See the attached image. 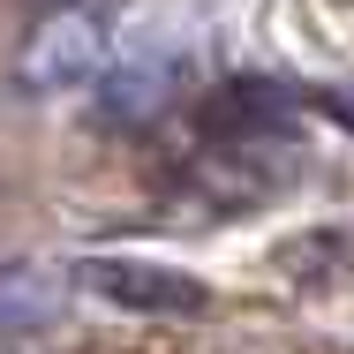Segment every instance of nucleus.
Masks as SVG:
<instances>
[{
  "instance_id": "nucleus-1",
  "label": "nucleus",
  "mask_w": 354,
  "mask_h": 354,
  "mask_svg": "<svg viewBox=\"0 0 354 354\" xmlns=\"http://www.w3.org/2000/svg\"><path fill=\"white\" fill-rule=\"evenodd\" d=\"M106 68V23L98 8H53L38 15V30L15 53V83L23 91H75Z\"/></svg>"
},
{
  "instance_id": "nucleus-2",
  "label": "nucleus",
  "mask_w": 354,
  "mask_h": 354,
  "mask_svg": "<svg viewBox=\"0 0 354 354\" xmlns=\"http://www.w3.org/2000/svg\"><path fill=\"white\" fill-rule=\"evenodd\" d=\"M83 294H98L106 309H136V317H196L204 279L174 272V264H143V257H83L68 272Z\"/></svg>"
},
{
  "instance_id": "nucleus-3",
  "label": "nucleus",
  "mask_w": 354,
  "mask_h": 354,
  "mask_svg": "<svg viewBox=\"0 0 354 354\" xmlns=\"http://www.w3.org/2000/svg\"><path fill=\"white\" fill-rule=\"evenodd\" d=\"M174 91H181V68L174 61H121V68H106L98 113L121 121V129H136V121H158L174 106Z\"/></svg>"
},
{
  "instance_id": "nucleus-4",
  "label": "nucleus",
  "mask_w": 354,
  "mask_h": 354,
  "mask_svg": "<svg viewBox=\"0 0 354 354\" xmlns=\"http://www.w3.org/2000/svg\"><path fill=\"white\" fill-rule=\"evenodd\" d=\"M53 317H61V272L0 264V332H46Z\"/></svg>"
},
{
  "instance_id": "nucleus-5",
  "label": "nucleus",
  "mask_w": 354,
  "mask_h": 354,
  "mask_svg": "<svg viewBox=\"0 0 354 354\" xmlns=\"http://www.w3.org/2000/svg\"><path fill=\"white\" fill-rule=\"evenodd\" d=\"M0 354H53L46 339H30V332H15V339H0Z\"/></svg>"
}]
</instances>
